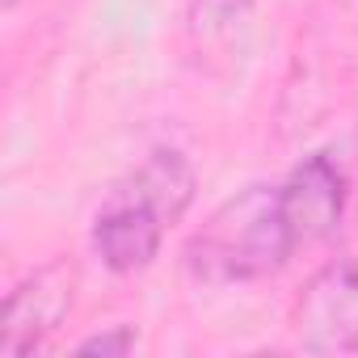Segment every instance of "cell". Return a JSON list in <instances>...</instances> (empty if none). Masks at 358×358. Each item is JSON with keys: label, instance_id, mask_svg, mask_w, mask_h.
I'll return each instance as SVG.
<instances>
[{"label": "cell", "instance_id": "obj_6", "mask_svg": "<svg viewBox=\"0 0 358 358\" xmlns=\"http://www.w3.org/2000/svg\"><path fill=\"white\" fill-rule=\"evenodd\" d=\"M253 13V0H190L186 30L199 47H228Z\"/></svg>", "mask_w": 358, "mask_h": 358}, {"label": "cell", "instance_id": "obj_4", "mask_svg": "<svg viewBox=\"0 0 358 358\" xmlns=\"http://www.w3.org/2000/svg\"><path fill=\"white\" fill-rule=\"evenodd\" d=\"M76 282H80V270L68 257H55V262L38 266L34 274H26L5 299V316H0V358L34 354L68 320L72 299H76Z\"/></svg>", "mask_w": 358, "mask_h": 358}, {"label": "cell", "instance_id": "obj_8", "mask_svg": "<svg viewBox=\"0 0 358 358\" xmlns=\"http://www.w3.org/2000/svg\"><path fill=\"white\" fill-rule=\"evenodd\" d=\"M13 5H17V0H5V9H13Z\"/></svg>", "mask_w": 358, "mask_h": 358}, {"label": "cell", "instance_id": "obj_5", "mask_svg": "<svg viewBox=\"0 0 358 358\" xmlns=\"http://www.w3.org/2000/svg\"><path fill=\"white\" fill-rule=\"evenodd\" d=\"M278 203L287 215V228L295 236V245H320L337 232L341 215H345V173L329 152H312L303 156L287 182L278 186Z\"/></svg>", "mask_w": 358, "mask_h": 358}, {"label": "cell", "instance_id": "obj_1", "mask_svg": "<svg viewBox=\"0 0 358 358\" xmlns=\"http://www.w3.org/2000/svg\"><path fill=\"white\" fill-rule=\"evenodd\" d=\"M199 190L194 164L177 148H156L106 190L93 215V253L114 274H139L156 262L169 228L186 220Z\"/></svg>", "mask_w": 358, "mask_h": 358}, {"label": "cell", "instance_id": "obj_3", "mask_svg": "<svg viewBox=\"0 0 358 358\" xmlns=\"http://www.w3.org/2000/svg\"><path fill=\"white\" fill-rule=\"evenodd\" d=\"M291 333L308 354H358V253L308 278L291 308Z\"/></svg>", "mask_w": 358, "mask_h": 358}, {"label": "cell", "instance_id": "obj_2", "mask_svg": "<svg viewBox=\"0 0 358 358\" xmlns=\"http://www.w3.org/2000/svg\"><path fill=\"white\" fill-rule=\"evenodd\" d=\"M299 253L278 186H249L224 207L211 211V220L186 241V270L199 282L228 287V282H257L278 274Z\"/></svg>", "mask_w": 358, "mask_h": 358}, {"label": "cell", "instance_id": "obj_7", "mask_svg": "<svg viewBox=\"0 0 358 358\" xmlns=\"http://www.w3.org/2000/svg\"><path fill=\"white\" fill-rule=\"evenodd\" d=\"M135 350V329L131 324H110L106 333H93L76 341V354H131Z\"/></svg>", "mask_w": 358, "mask_h": 358}]
</instances>
